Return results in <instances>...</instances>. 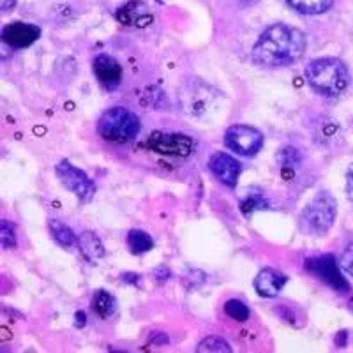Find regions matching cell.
Here are the masks:
<instances>
[{"mask_svg":"<svg viewBox=\"0 0 353 353\" xmlns=\"http://www.w3.org/2000/svg\"><path fill=\"white\" fill-rule=\"evenodd\" d=\"M305 52V36L302 30L285 23L265 28L253 46V59L265 68H285L297 62Z\"/></svg>","mask_w":353,"mask_h":353,"instance_id":"cell-1","label":"cell"},{"mask_svg":"<svg viewBox=\"0 0 353 353\" xmlns=\"http://www.w3.org/2000/svg\"><path fill=\"white\" fill-rule=\"evenodd\" d=\"M305 80L314 92L325 97H337L348 88L350 72L339 59L323 57L309 62L305 68Z\"/></svg>","mask_w":353,"mask_h":353,"instance_id":"cell-2","label":"cell"},{"mask_svg":"<svg viewBox=\"0 0 353 353\" xmlns=\"http://www.w3.org/2000/svg\"><path fill=\"white\" fill-rule=\"evenodd\" d=\"M337 216L336 198L329 191H320L304 207L299 217V228L309 237H323L334 226Z\"/></svg>","mask_w":353,"mask_h":353,"instance_id":"cell-3","label":"cell"},{"mask_svg":"<svg viewBox=\"0 0 353 353\" xmlns=\"http://www.w3.org/2000/svg\"><path fill=\"white\" fill-rule=\"evenodd\" d=\"M140 119L131 110L121 108V106L103 112L97 121V132L101 138L113 143H125V141L134 140L140 132Z\"/></svg>","mask_w":353,"mask_h":353,"instance_id":"cell-4","label":"cell"},{"mask_svg":"<svg viewBox=\"0 0 353 353\" xmlns=\"http://www.w3.org/2000/svg\"><path fill=\"white\" fill-rule=\"evenodd\" d=\"M57 176L59 181L64 184V188L68 191H71L74 196L78 198L81 205L88 203L92 200L94 194H96V184L83 170H80L78 166H74L69 161H61L55 168Z\"/></svg>","mask_w":353,"mask_h":353,"instance_id":"cell-5","label":"cell"},{"mask_svg":"<svg viewBox=\"0 0 353 353\" xmlns=\"http://www.w3.org/2000/svg\"><path fill=\"white\" fill-rule=\"evenodd\" d=\"M225 145L239 156L251 157L260 152V149L263 147V134L260 129L253 128V125L235 124L226 129Z\"/></svg>","mask_w":353,"mask_h":353,"instance_id":"cell-6","label":"cell"},{"mask_svg":"<svg viewBox=\"0 0 353 353\" xmlns=\"http://www.w3.org/2000/svg\"><path fill=\"white\" fill-rule=\"evenodd\" d=\"M304 269L336 292H348V283L341 274V263L332 254L307 258L304 261Z\"/></svg>","mask_w":353,"mask_h":353,"instance_id":"cell-7","label":"cell"},{"mask_svg":"<svg viewBox=\"0 0 353 353\" xmlns=\"http://www.w3.org/2000/svg\"><path fill=\"white\" fill-rule=\"evenodd\" d=\"M149 147L157 154L165 156L188 157L193 154L194 141L193 138L185 137L182 132H152L149 138Z\"/></svg>","mask_w":353,"mask_h":353,"instance_id":"cell-8","label":"cell"},{"mask_svg":"<svg viewBox=\"0 0 353 353\" xmlns=\"http://www.w3.org/2000/svg\"><path fill=\"white\" fill-rule=\"evenodd\" d=\"M41 36V28L25 21H12L2 28V41L12 50L28 48Z\"/></svg>","mask_w":353,"mask_h":353,"instance_id":"cell-9","label":"cell"},{"mask_svg":"<svg viewBox=\"0 0 353 353\" xmlns=\"http://www.w3.org/2000/svg\"><path fill=\"white\" fill-rule=\"evenodd\" d=\"M94 74H96V80L101 87L113 92L122 81V65L119 64L117 59L106 55V53H101L94 59L92 62Z\"/></svg>","mask_w":353,"mask_h":353,"instance_id":"cell-10","label":"cell"},{"mask_svg":"<svg viewBox=\"0 0 353 353\" xmlns=\"http://www.w3.org/2000/svg\"><path fill=\"white\" fill-rule=\"evenodd\" d=\"M209 168L216 175L217 181L223 182L228 188H235L237 185L239 176H241L242 172L241 163L226 152L212 154L209 159Z\"/></svg>","mask_w":353,"mask_h":353,"instance_id":"cell-11","label":"cell"},{"mask_svg":"<svg viewBox=\"0 0 353 353\" xmlns=\"http://www.w3.org/2000/svg\"><path fill=\"white\" fill-rule=\"evenodd\" d=\"M286 281H288V277L283 272H277L274 269H263L254 279V288L261 297L274 299L281 293Z\"/></svg>","mask_w":353,"mask_h":353,"instance_id":"cell-12","label":"cell"},{"mask_svg":"<svg viewBox=\"0 0 353 353\" xmlns=\"http://www.w3.org/2000/svg\"><path fill=\"white\" fill-rule=\"evenodd\" d=\"M78 248H80L85 260L90 261V263H97L106 253L103 241L94 232L81 233L80 237H78Z\"/></svg>","mask_w":353,"mask_h":353,"instance_id":"cell-13","label":"cell"},{"mask_svg":"<svg viewBox=\"0 0 353 353\" xmlns=\"http://www.w3.org/2000/svg\"><path fill=\"white\" fill-rule=\"evenodd\" d=\"M48 230L53 241H55L59 245H62L64 249H72L78 245L77 233L72 232L65 223H62L61 219L52 217V219L48 221Z\"/></svg>","mask_w":353,"mask_h":353,"instance_id":"cell-14","label":"cell"},{"mask_svg":"<svg viewBox=\"0 0 353 353\" xmlns=\"http://www.w3.org/2000/svg\"><path fill=\"white\" fill-rule=\"evenodd\" d=\"M239 207H241V210L244 212V216H251L253 212H256V210H265L269 209L270 203L269 200L265 198L263 191L261 189H248L244 194H242L241 201H239Z\"/></svg>","mask_w":353,"mask_h":353,"instance_id":"cell-15","label":"cell"},{"mask_svg":"<svg viewBox=\"0 0 353 353\" xmlns=\"http://www.w3.org/2000/svg\"><path fill=\"white\" fill-rule=\"evenodd\" d=\"M92 309L97 316L103 318V320H108L117 309L115 297L110 292H106V290H97L92 297Z\"/></svg>","mask_w":353,"mask_h":353,"instance_id":"cell-16","label":"cell"},{"mask_svg":"<svg viewBox=\"0 0 353 353\" xmlns=\"http://www.w3.org/2000/svg\"><path fill=\"white\" fill-rule=\"evenodd\" d=\"M128 245L132 254H143L154 248V241L143 230H131L128 233Z\"/></svg>","mask_w":353,"mask_h":353,"instance_id":"cell-17","label":"cell"},{"mask_svg":"<svg viewBox=\"0 0 353 353\" xmlns=\"http://www.w3.org/2000/svg\"><path fill=\"white\" fill-rule=\"evenodd\" d=\"M288 4L304 14H321L332 8L334 0H288Z\"/></svg>","mask_w":353,"mask_h":353,"instance_id":"cell-18","label":"cell"},{"mask_svg":"<svg viewBox=\"0 0 353 353\" xmlns=\"http://www.w3.org/2000/svg\"><path fill=\"white\" fill-rule=\"evenodd\" d=\"M277 165L281 166V168H295V166L301 165L302 156L295 147H283L276 156Z\"/></svg>","mask_w":353,"mask_h":353,"instance_id":"cell-19","label":"cell"},{"mask_svg":"<svg viewBox=\"0 0 353 353\" xmlns=\"http://www.w3.org/2000/svg\"><path fill=\"white\" fill-rule=\"evenodd\" d=\"M196 352L201 353H209V352H221V353H230L232 352V346H230L228 341L221 339L217 336H209L205 337L203 341L196 346Z\"/></svg>","mask_w":353,"mask_h":353,"instance_id":"cell-20","label":"cell"},{"mask_svg":"<svg viewBox=\"0 0 353 353\" xmlns=\"http://www.w3.org/2000/svg\"><path fill=\"white\" fill-rule=\"evenodd\" d=\"M225 313L228 314L232 320L245 321L249 318V314H251V311H249L248 305L242 301H239V299H230L225 304Z\"/></svg>","mask_w":353,"mask_h":353,"instance_id":"cell-21","label":"cell"},{"mask_svg":"<svg viewBox=\"0 0 353 353\" xmlns=\"http://www.w3.org/2000/svg\"><path fill=\"white\" fill-rule=\"evenodd\" d=\"M0 242L4 249L17 248V228L8 219H2L0 223Z\"/></svg>","mask_w":353,"mask_h":353,"instance_id":"cell-22","label":"cell"},{"mask_svg":"<svg viewBox=\"0 0 353 353\" xmlns=\"http://www.w3.org/2000/svg\"><path fill=\"white\" fill-rule=\"evenodd\" d=\"M339 263H341V269L345 270L348 276L353 277V244H350L348 248L345 249V253L341 254V260H339Z\"/></svg>","mask_w":353,"mask_h":353,"instance_id":"cell-23","label":"cell"},{"mask_svg":"<svg viewBox=\"0 0 353 353\" xmlns=\"http://www.w3.org/2000/svg\"><path fill=\"white\" fill-rule=\"evenodd\" d=\"M346 194L353 201V165L350 166L348 173H346Z\"/></svg>","mask_w":353,"mask_h":353,"instance_id":"cell-24","label":"cell"},{"mask_svg":"<svg viewBox=\"0 0 353 353\" xmlns=\"http://www.w3.org/2000/svg\"><path fill=\"white\" fill-rule=\"evenodd\" d=\"M154 277H156V279L159 283L168 281V279H170V270L166 269V267H159V269H157L156 272H154Z\"/></svg>","mask_w":353,"mask_h":353,"instance_id":"cell-25","label":"cell"},{"mask_svg":"<svg viewBox=\"0 0 353 353\" xmlns=\"http://www.w3.org/2000/svg\"><path fill=\"white\" fill-rule=\"evenodd\" d=\"M122 281L128 283V285H138V281H140V276L138 274H122Z\"/></svg>","mask_w":353,"mask_h":353,"instance_id":"cell-26","label":"cell"},{"mask_svg":"<svg viewBox=\"0 0 353 353\" xmlns=\"http://www.w3.org/2000/svg\"><path fill=\"white\" fill-rule=\"evenodd\" d=\"M150 341H154L156 345H165V343H168V337L163 336L161 332H157V334H154L152 337H150Z\"/></svg>","mask_w":353,"mask_h":353,"instance_id":"cell-27","label":"cell"},{"mask_svg":"<svg viewBox=\"0 0 353 353\" xmlns=\"http://www.w3.org/2000/svg\"><path fill=\"white\" fill-rule=\"evenodd\" d=\"M14 4H17V0H0V8H2L4 12H8L11 8H14Z\"/></svg>","mask_w":353,"mask_h":353,"instance_id":"cell-28","label":"cell"},{"mask_svg":"<svg viewBox=\"0 0 353 353\" xmlns=\"http://www.w3.org/2000/svg\"><path fill=\"white\" fill-rule=\"evenodd\" d=\"M87 325V314L83 311H78L77 313V327H83Z\"/></svg>","mask_w":353,"mask_h":353,"instance_id":"cell-29","label":"cell"}]
</instances>
